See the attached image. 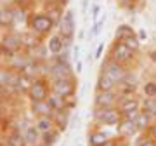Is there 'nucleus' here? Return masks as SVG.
<instances>
[{
  "label": "nucleus",
  "mask_w": 156,
  "mask_h": 146,
  "mask_svg": "<svg viewBox=\"0 0 156 146\" xmlns=\"http://www.w3.org/2000/svg\"><path fill=\"white\" fill-rule=\"evenodd\" d=\"M28 24H30V30L35 31L37 35H40V37H47V35L52 31V28L56 26L54 21H52L45 12L31 14V16L28 17Z\"/></svg>",
  "instance_id": "1"
},
{
  "label": "nucleus",
  "mask_w": 156,
  "mask_h": 146,
  "mask_svg": "<svg viewBox=\"0 0 156 146\" xmlns=\"http://www.w3.org/2000/svg\"><path fill=\"white\" fill-rule=\"evenodd\" d=\"M24 49V44H23V35L19 33H5L2 37V52L5 57H11L17 52H21Z\"/></svg>",
  "instance_id": "2"
},
{
  "label": "nucleus",
  "mask_w": 156,
  "mask_h": 146,
  "mask_svg": "<svg viewBox=\"0 0 156 146\" xmlns=\"http://www.w3.org/2000/svg\"><path fill=\"white\" fill-rule=\"evenodd\" d=\"M94 118L99 120L101 124L104 125H116L123 120V115L118 108L111 106V108H95L94 111Z\"/></svg>",
  "instance_id": "3"
},
{
  "label": "nucleus",
  "mask_w": 156,
  "mask_h": 146,
  "mask_svg": "<svg viewBox=\"0 0 156 146\" xmlns=\"http://www.w3.org/2000/svg\"><path fill=\"white\" fill-rule=\"evenodd\" d=\"M134 54L135 52L132 51V49H128L123 42H115L113 47H111V51H109V59L120 63L123 66H127V64H130V63L135 59Z\"/></svg>",
  "instance_id": "4"
},
{
  "label": "nucleus",
  "mask_w": 156,
  "mask_h": 146,
  "mask_svg": "<svg viewBox=\"0 0 156 146\" xmlns=\"http://www.w3.org/2000/svg\"><path fill=\"white\" fill-rule=\"evenodd\" d=\"M118 110L122 111V115L125 118H132L135 120L137 113H139V101L134 99L132 96H118Z\"/></svg>",
  "instance_id": "5"
},
{
  "label": "nucleus",
  "mask_w": 156,
  "mask_h": 146,
  "mask_svg": "<svg viewBox=\"0 0 156 146\" xmlns=\"http://www.w3.org/2000/svg\"><path fill=\"white\" fill-rule=\"evenodd\" d=\"M102 70L109 73V77H111L116 84L125 82V80H127V77H128V70H127V68L123 66V64H120V63L109 59V57L102 63Z\"/></svg>",
  "instance_id": "6"
},
{
  "label": "nucleus",
  "mask_w": 156,
  "mask_h": 146,
  "mask_svg": "<svg viewBox=\"0 0 156 146\" xmlns=\"http://www.w3.org/2000/svg\"><path fill=\"white\" fill-rule=\"evenodd\" d=\"M28 96L31 101H44V99H47L50 96V89L47 85V82L42 78L33 80V84H31V87L28 90Z\"/></svg>",
  "instance_id": "7"
},
{
  "label": "nucleus",
  "mask_w": 156,
  "mask_h": 146,
  "mask_svg": "<svg viewBox=\"0 0 156 146\" xmlns=\"http://www.w3.org/2000/svg\"><path fill=\"white\" fill-rule=\"evenodd\" d=\"M57 28H59V35L62 38H73V35H75V12L73 11L64 12Z\"/></svg>",
  "instance_id": "8"
},
{
  "label": "nucleus",
  "mask_w": 156,
  "mask_h": 146,
  "mask_svg": "<svg viewBox=\"0 0 156 146\" xmlns=\"http://www.w3.org/2000/svg\"><path fill=\"white\" fill-rule=\"evenodd\" d=\"M52 90L59 96H73L76 90V78H62V80H54L52 82Z\"/></svg>",
  "instance_id": "9"
},
{
  "label": "nucleus",
  "mask_w": 156,
  "mask_h": 146,
  "mask_svg": "<svg viewBox=\"0 0 156 146\" xmlns=\"http://www.w3.org/2000/svg\"><path fill=\"white\" fill-rule=\"evenodd\" d=\"M49 75L52 77V80H62V78H73V68L69 66V63H57L54 61V64L50 66Z\"/></svg>",
  "instance_id": "10"
},
{
  "label": "nucleus",
  "mask_w": 156,
  "mask_h": 146,
  "mask_svg": "<svg viewBox=\"0 0 156 146\" xmlns=\"http://www.w3.org/2000/svg\"><path fill=\"white\" fill-rule=\"evenodd\" d=\"M118 103V94L115 90H106V92H97L94 99L95 108H111Z\"/></svg>",
  "instance_id": "11"
},
{
  "label": "nucleus",
  "mask_w": 156,
  "mask_h": 146,
  "mask_svg": "<svg viewBox=\"0 0 156 146\" xmlns=\"http://www.w3.org/2000/svg\"><path fill=\"white\" fill-rule=\"evenodd\" d=\"M116 82L109 77V73L104 71V70H101L99 77H97V84H95V90L97 92H106V90H115L116 87Z\"/></svg>",
  "instance_id": "12"
},
{
  "label": "nucleus",
  "mask_w": 156,
  "mask_h": 146,
  "mask_svg": "<svg viewBox=\"0 0 156 146\" xmlns=\"http://www.w3.org/2000/svg\"><path fill=\"white\" fill-rule=\"evenodd\" d=\"M31 111L37 117H52L54 115V110H52V106H50V103L47 99H44V101H31Z\"/></svg>",
  "instance_id": "13"
},
{
  "label": "nucleus",
  "mask_w": 156,
  "mask_h": 146,
  "mask_svg": "<svg viewBox=\"0 0 156 146\" xmlns=\"http://www.w3.org/2000/svg\"><path fill=\"white\" fill-rule=\"evenodd\" d=\"M137 130L139 129H137V125H135V120H132V118L123 117V120L118 124V132H120L122 137H130V136H134Z\"/></svg>",
  "instance_id": "14"
},
{
  "label": "nucleus",
  "mask_w": 156,
  "mask_h": 146,
  "mask_svg": "<svg viewBox=\"0 0 156 146\" xmlns=\"http://www.w3.org/2000/svg\"><path fill=\"white\" fill-rule=\"evenodd\" d=\"M62 9H64V7L59 5L56 0H54V4H50V5L47 7L45 14H47V16L54 21V24H59V23H61V19H62V16H64V12H66V11H62Z\"/></svg>",
  "instance_id": "15"
},
{
  "label": "nucleus",
  "mask_w": 156,
  "mask_h": 146,
  "mask_svg": "<svg viewBox=\"0 0 156 146\" xmlns=\"http://www.w3.org/2000/svg\"><path fill=\"white\" fill-rule=\"evenodd\" d=\"M47 47H49V52L52 56H57V54H61L62 49H64V40L59 33L54 35V37H50V40L47 42Z\"/></svg>",
  "instance_id": "16"
},
{
  "label": "nucleus",
  "mask_w": 156,
  "mask_h": 146,
  "mask_svg": "<svg viewBox=\"0 0 156 146\" xmlns=\"http://www.w3.org/2000/svg\"><path fill=\"white\" fill-rule=\"evenodd\" d=\"M9 59V68H12V70H24L26 68V64H28L31 59H30V56H23V54H14V56L7 57Z\"/></svg>",
  "instance_id": "17"
},
{
  "label": "nucleus",
  "mask_w": 156,
  "mask_h": 146,
  "mask_svg": "<svg viewBox=\"0 0 156 146\" xmlns=\"http://www.w3.org/2000/svg\"><path fill=\"white\" fill-rule=\"evenodd\" d=\"M47 52H49V47H45L44 44H38L35 49L28 51V56H30V59H33L37 63H44L47 59Z\"/></svg>",
  "instance_id": "18"
},
{
  "label": "nucleus",
  "mask_w": 156,
  "mask_h": 146,
  "mask_svg": "<svg viewBox=\"0 0 156 146\" xmlns=\"http://www.w3.org/2000/svg\"><path fill=\"white\" fill-rule=\"evenodd\" d=\"M0 24L4 28H9L14 24V12H12L11 5H4L0 9Z\"/></svg>",
  "instance_id": "19"
},
{
  "label": "nucleus",
  "mask_w": 156,
  "mask_h": 146,
  "mask_svg": "<svg viewBox=\"0 0 156 146\" xmlns=\"http://www.w3.org/2000/svg\"><path fill=\"white\" fill-rule=\"evenodd\" d=\"M151 120H153V117L142 110V111H139L137 113V117H135V125H137V129L139 130H149V127L153 125Z\"/></svg>",
  "instance_id": "20"
},
{
  "label": "nucleus",
  "mask_w": 156,
  "mask_h": 146,
  "mask_svg": "<svg viewBox=\"0 0 156 146\" xmlns=\"http://www.w3.org/2000/svg\"><path fill=\"white\" fill-rule=\"evenodd\" d=\"M40 35H37L35 31H28V33H23V44H24V49H26V52L31 51V49H35L38 44H42L40 42Z\"/></svg>",
  "instance_id": "21"
},
{
  "label": "nucleus",
  "mask_w": 156,
  "mask_h": 146,
  "mask_svg": "<svg viewBox=\"0 0 156 146\" xmlns=\"http://www.w3.org/2000/svg\"><path fill=\"white\" fill-rule=\"evenodd\" d=\"M132 35H135V31L130 24H120L115 31V42H123L125 38L132 37Z\"/></svg>",
  "instance_id": "22"
},
{
  "label": "nucleus",
  "mask_w": 156,
  "mask_h": 146,
  "mask_svg": "<svg viewBox=\"0 0 156 146\" xmlns=\"http://www.w3.org/2000/svg\"><path fill=\"white\" fill-rule=\"evenodd\" d=\"M47 101L50 103V106H52V110L54 111H59V110H68L66 108V97L64 96H59V94H50L49 97H47Z\"/></svg>",
  "instance_id": "23"
},
{
  "label": "nucleus",
  "mask_w": 156,
  "mask_h": 146,
  "mask_svg": "<svg viewBox=\"0 0 156 146\" xmlns=\"http://www.w3.org/2000/svg\"><path fill=\"white\" fill-rule=\"evenodd\" d=\"M35 125H37V129H38L42 134H45V132H49V130L54 129L56 122H54V118L52 117H38Z\"/></svg>",
  "instance_id": "24"
},
{
  "label": "nucleus",
  "mask_w": 156,
  "mask_h": 146,
  "mask_svg": "<svg viewBox=\"0 0 156 146\" xmlns=\"http://www.w3.org/2000/svg\"><path fill=\"white\" fill-rule=\"evenodd\" d=\"M26 137L21 136L19 132H12L5 137V146H26Z\"/></svg>",
  "instance_id": "25"
},
{
  "label": "nucleus",
  "mask_w": 156,
  "mask_h": 146,
  "mask_svg": "<svg viewBox=\"0 0 156 146\" xmlns=\"http://www.w3.org/2000/svg\"><path fill=\"white\" fill-rule=\"evenodd\" d=\"M89 143H90V146H104L106 143H109V139L102 132H92L89 136Z\"/></svg>",
  "instance_id": "26"
},
{
  "label": "nucleus",
  "mask_w": 156,
  "mask_h": 146,
  "mask_svg": "<svg viewBox=\"0 0 156 146\" xmlns=\"http://www.w3.org/2000/svg\"><path fill=\"white\" fill-rule=\"evenodd\" d=\"M54 122H56V125H59V129H66L68 125V111L66 110H59V111H54Z\"/></svg>",
  "instance_id": "27"
},
{
  "label": "nucleus",
  "mask_w": 156,
  "mask_h": 146,
  "mask_svg": "<svg viewBox=\"0 0 156 146\" xmlns=\"http://www.w3.org/2000/svg\"><path fill=\"white\" fill-rule=\"evenodd\" d=\"M31 84H33V78H31L30 75H26V73L21 71V75H19V82H17V90L28 92L30 87H31Z\"/></svg>",
  "instance_id": "28"
},
{
  "label": "nucleus",
  "mask_w": 156,
  "mask_h": 146,
  "mask_svg": "<svg viewBox=\"0 0 156 146\" xmlns=\"http://www.w3.org/2000/svg\"><path fill=\"white\" fill-rule=\"evenodd\" d=\"M38 134H40V130L37 129V125H30L24 130V137H26V141H28L30 144H35L38 141Z\"/></svg>",
  "instance_id": "29"
},
{
  "label": "nucleus",
  "mask_w": 156,
  "mask_h": 146,
  "mask_svg": "<svg viewBox=\"0 0 156 146\" xmlns=\"http://www.w3.org/2000/svg\"><path fill=\"white\" fill-rule=\"evenodd\" d=\"M142 110L151 117H156V97H146L142 101Z\"/></svg>",
  "instance_id": "30"
},
{
  "label": "nucleus",
  "mask_w": 156,
  "mask_h": 146,
  "mask_svg": "<svg viewBox=\"0 0 156 146\" xmlns=\"http://www.w3.org/2000/svg\"><path fill=\"white\" fill-rule=\"evenodd\" d=\"M123 44L127 45L128 49H132L134 52H139L140 51V38L137 35H132V37H128V38L123 40Z\"/></svg>",
  "instance_id": "31"
},
{
  "label": "nucleus",
  "mask_w": 156,
  "mask_h": 146,
  "mask_svg": "<svg viewBox=\"0 0 156 146\" xmlns=\"http://www.w3.org/2000/svg\"><path fill=\"white\" fill-rule=\"evenodd\" d=\"M57 141H59V130L52 129V130H49V132L44 134V144L45 146H52L54 143H57Z\"/></svg>",
  "instance_id": "32"
},
{
  "label": "nucleus",
  "mask_w": 156,
  "mask_h": 146,
  "mask_svg": "<svg viewBox=\"0 0 156 146\" xmlns=\"http://www.w3.org/2000/svg\"><path fill=\"white\" fill-rule=\"evenodd\" d=\"M142 92H144L146 97H156V82L154 80H147L142 85Z\"/></svg>",
  "instance_id": "33"
},
{
  "label": "nucleus",
  "mask_w": 156,
  "mask_h": 146,
  "mask_svg": "<svg viewBox=\"0 0 156 146\" xmlns=\"http://www.w3.org/2000/svg\"><path fill=\"white\" fill-rule=\"evenodd\" d=\"M104 21H106V17L102 16L99 19V21L94 23V28H92V35H99L101 31H102V24H104Z\"/></svg>",
  "instance_id": "34"
},
{
  "label": "nucleus",
  "mask_w": 156,
  "mask_h": 146,
  "mask_svg": "<svg viewBox=\"0 0 156 146\" xmlns=\"http://www.w3.org/2000/svg\"><path fill=\"white\" fill-rule=\"evenodd\" d=\"M75 104H76V96H66V108L69 110V108H75Z\"/></svg>",
  "instance_id": "35"
},
{
  "label": "nucleus",
  "mask_w": 156,
  "mask_h": 146,
  "mask_svg": "<svg viewBox=\"0 0 156 146\" xmlns=\"http://www.w3.org/2000/svg\"><path fill=\"white\" fill-rule=\"evenodd\" d=\"M99 14H101V7H99V4H94V5H92V19H94V23L97 21Z\"/></svg>",
  "instance_id": "36"
},
{
  "label": "nucleus",
  "mask_w": 156,
  "mask_h": 146,
  "mask_svg": "<svg viewBox=\"0 0 156 146\" xmlns=\"http://www.w3.org/2000/svg\"><path fill=\"white\" fill-rule=\"evenodd\" d=\"M102 51H104V44H99V47H97V49H95V52H94L95 59H99V57L102 56Z\"/></svg>",
  "instance_id": "37"
},
{
  "label": "nucleus",
  "mask_w": 156,
  "mask_h": 146,
  "mask_svg": "<svg viewBox=\"0 0 156 146\" xmlns=\"http://www.w3.org/2000/svg\"><path fill=\"white\" fill-rule=\"evenodd\" d=\"M149 137H151V139H154V141H156V122L149 127Z\"/></svg>",
  "instance_id": "38"
},
{
  "label": "nucleus",
  "mask_w": 156,
  "mask_h": 146,
  "mask_svg": "<svg viewBox=\"0 0 156 146\" xmlns=\"http://www.w3.org/2000/svg\"><path fill=\"white\" fill-rule=\"evenodd\" d=\"M139 146H156V141H154V139H151V137H149V139H144Z\"/></svg>",
  "instance_id": "39"
},
{
  "label": "nucleus",
  "mask_w": 156,
  "mask_h": 146,
  "mask_svg": "<svg viewBox=\"0 0 156 146\" xmlns=\"http://www.w3.org/2000/svg\"><path fill=\"white\" fill-rule=\"evenodd\" d=\"M134 0H118V5L120 7H130Z\"/></svg>",
  "instance_id": "40"
},
{
  "label": "nucleus",
  "mask_w": 156,
  "mask_h": 146,
  "mask_svg": "<svg viewBox=\"0 0 156 146\" xmlns=\"http://www.w3.org/2000/svg\"><path fill=\"white\" fill-rule=\"evenodd\" d=\"M19 2H21V0H5V5H14V4H19Z\"/></svg>",
  "instance_id": "41"
},
{
  "label": "nucleus",
  "mask_w": 156,
  "mask_h": 146,
  "mask_svg": "<svg viewBox=\"0 0 156 146\" xmlns=\"http://www.w3.org/2000/svg\"><path fill=\"white\" fill-rule=\"evenodd\" d=\"M78 52H80V47H75V49H73V57H75V59H78Z\"/></svg>",
  "instance_id": "42"
},
{
  "label": "nucleus",
  "mask_w": 156,
  "mask_h": 146,
  "mask_svg": "<svg viewBox=\"0 0 156 146\" xmlns=\"http://www.w3.org/2000/svg\"><path fill=\"white\" fill-rule=\"evenodd\" d=\"M76 122H78V115H75V117H73V120H71V129H75V127H76Z\"/></svg>",
  "instance_id": "43"
},
{
  "label": "nucleus",
  "mask_w": 156,
  "mask_h": 146,
  "mask_svg": "<svg viewBox=\"0 0 156 146\" xmlns=\"http://www.w3.org/2000/svg\"><path fill=\"white\" fill-rule=\"evenodd\" d=\"M57 4H59V5H62V7H66L68 5V2H69V0H56Z\"/></svg>",
  "instance_id": "44"
},
{
  "label": "nucleus",
  "mask_w": 156,
  "mask_h": 146,
  "mask_svg": "<svg viewBox=\"0 0 156 146\" xmlns=\"http://www.w3.org/2000/svg\"><path fill=\"white\" fill-rule=\"evenodd\" d=\"M146 37H147V35H146V31H144V30H140V31H139V38L140 40H146Z\"/></svg>",
  "instance_id": "45"
},
{
  "label": "nucleus",
  "mask_w": 156,
  "mask_h": 146,
  "mask_svg": "<svg viewBox=\"0 0 156 146\" xmlns=\"http://www.w3.org/2000/svg\"><path fill=\"white\" fill-rule=\"evenodd\" d=\"M87 7H89V0H83V2H82V9H83V12L87 11Z\"/></svg>",
  "instance_id": "46"
},
{
  "label": "nucleus",
  "mask_w": 156,
  "mask_h": 146,
  "mask_svg": "<svg viewBox=\"0 0 156 146\" xmlns=\"http://www.w3.org/2000/svg\"><path fill=\"white\" fill-rule=\"evenodd\" d=\"M115 146H128L127 141H120V143H115Z\"/></svg>",
  "instance_id": "47"
},
{
  "label": "nucleus",
  "mask_w": 156,
  "mask_h": 146,
  "mask_svg": "<svg viewBox=\"0 0 156 146\" xmlns=\"http://www.w3.org/2000/svg\"><path fill=\"white\" fill-rule=\"evenodd\" d=\"M76 71H82V63H80V61L76 63Z\"/></svg>",
  "instance_id": "48"
},
{
  "label": "nucleus",
  "mask_w": 156,
  "mask_h": 146,
  "mask_svg": "<svg viewBox=\"0 0 156 146\" xmlns=\"http://www.w3.org/2000/svg\"><path fill=\"white\" fill-rule=\"evenodd\" d=\"M151 59H153V61H156V51L151 52Z\"/></svg>",
  "instance_id": "49"
},
{
  "label": "nucleus",
  "mask_w": 156,
  "mask_h": 146,
  "mask_svg": "<svg viewBox=\"0 0 156 146\" xmlns=\"http://www.w3.org/2000/svg\"><path fill=\"white\" fill-rule=\"evenodd\" d=\"M78 146H82V144H78Z\"/></svg>",
  "instance_id": "50"
},
{
  "label": "nucleus",
  "mask_w": 156,
  "mask_h": 146,
  "mask_svg": "<svg viewBox=\"0 0 156 146\" xmlns=\"http://www.w3.org/2000/svg\"><path fill=\"white\" fill-rule=\"evenodd\" d=\"M44 146H45V144H44Z\"/></svg>",
  "instance_id": "51"
}]
</instances>
